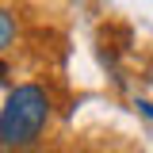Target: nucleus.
<instances>
[{
	"instance_id": "obj_3",
	"label": "nucleus",
	"mask_w": 153,
	"mask_h": 153,
	"mask_svg": "<svg viewBox=\"0 0 153 153\" xmlns=\"http://www.w3.org/2000/svg\"><path fill=\"white\" fill-rule=\"evenodd\" d=\"M4 76H8V65H4V61H0V80H4Z\"/></svg>"
},
{
	"instance_id": "obj_2",
	"label": "nucleus",
	"mask_w": 153,
	"mask_h": 153,
	"mask_svg": "<svg viewBox=\"0 0 153 153\" xmlns=\"http://www.w3.org/2000/svg\"><path fill=\"white\" fill-rule=\"evenodd\" d=\"M12 38H16V19H12L8 12H4V8H0V50H4Z\"/></svg>"
},
{
	"instance_id": "obj_1",
	"label": "nucleus",
	"mask_w": 153,
	"mask_h": 153,
	"mask_svg": "<svg viewBox=\"0 0 153 153\" xmlns=\"http://www.w3.org/2000/svg\"><path fill=\"white\" fill-rule=\"evenodd\" d=\"M46 119H50V96L38 84L12 88L8 100H4V107H0V146H8V149L31 146L42 134Z\"/></svg>"
}]
</instances>
